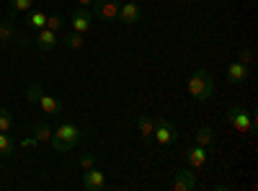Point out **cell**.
Here are the masks:
<instances>
[{
    "instance_id": "11",
    "label": "cell",
    "mask_w": 258,
    "mask_h": 191,
    "mask_svg": "<svg viewBox=\"0 0 258 191\" xmlns=\"http://www.w3.org/2000/svg\"><path fill=\"white\" fill-rule=\"evenodd\" d=\"M116 18H121L126 26L140 24V21H142V8H140V3H124V6H119V16H116Z\"/></svg>"
},
{
    "instance_id": "4",
    "label": "cell",
    "mask_w": 258,
    "mask_h": 191,
    "mask_svg": "<svg viewBox=\"0 0 258 191\" xmlns=\"http://www.w3.org/2000/svg\"><path fill=\"white\" fill-rule=\"evenodd\" d=\"M225 119H227V124L232 126L235 132H243V135H253L255 132V119H253L250 111L243 109V106H230Z\"/></svg>"
},
{
    "instance_id": "26",
    "label": "cell",
    "mask_w": 258,
    "mask_h": 191,
    "mask_svg": "<svg viewBox=\"0 0 258 191\" xmlns=\"http://www.w3.org/2000/svg\"><path fill=\"white\" fill-rule=\"evenodd\" d=\"M78 3H80V6H85V8H91V6H93V0H78Z\"/></svg>"
},
{
    "instance_id": "1",
    "label": "cell",
    "mask_w": 258,
    "mask_h": 191,
    "mask_svg": "<svg viewBox=\"0 0 258 191\" xmlns=\"http://www.w3.org/2000/svg\"><path fill=\"white\" fill-rule=\"evenodd\" d=\"M80 140H83V132L78 130V124L64 121V124L57 126V130H52V140H49V145L54 147V153H70L73 147H78Z\"/></svg>"
},
{
    "instance_id": "2",
    "label": "cell",
    "mask_w": 258,
    "mask_h": 191,
    "mask_svg": "<svg viewBox=\"0 0 258 191\" xmlns=\"http://www.w3.org/2000/svg\"><path fill=\"white\" fill-rule=\"evenodd\" d=\"M186 91H188V96H191L194 101L204 103V101H209V98L214 96V80H212V75H209L207 70H194V73L188 75Z\"/></svg>"
},
{
    "instance_id": "7",
    "label": "cell",
    "mask_w": 258,
    "mask_h": 191,
    "mask_svg": "<svg viewBox=\"0 0 258 191\" xmlns=\"http://www.w3.org/2000/svg\"><path fill=\"white\" fill-rule=\"evenodd\" d=\"M93 11L91 8H75L73 11V18H70V24H73V31H78V34H85L91 26H93Z\"/></svg>"
},
{
    "instance_id": "10",
    "label": "cell",
    "mask_w": 258,
    "mask_h": 191,
    "mask_svg": "<svg viewBox=\"0 0 258 191\" xmlns=\"http://www.w3.org/2000/svg\"><path fill=\"white\" fill-rule=\"evenodd\" d=\"M186 155V160H188V165L191 168H204L207 165V160H209V147H202V145H194V147H188V150L183 153Z\"/></svg>"
},
{
    "instance_id": "22",
    "label": "cell",
    "mask_w": 258,
    "mask_h": 191,
    "mask_svg": "<svg viewBox=\"0 0 258 191\" xmlns=\"http://www.w3.org/2000/svg\"><path fill=\"white\" fill-rule=\"evenodd\" d=\"M34 3L36 0H11V8H13V13H29L34 8Z\"/></svg>"
},
{
    "instance_id": "12",
    "label": "cell",
    "mask_w": 258,
    "mask_h": 191,
    "mask_svg": "<svg viewBox=\"0 0 258 191\" xmlns=\"http://www.w3.org/2000/svg\"><path fill=\"white\" fill-rule=\"evenodd\" d=\"M250 70L248 65H243V62H230L227 65V80L232 83V86H243V83L248 80Z\"/></svg>"
},
{
    "instance_id": "21",
    "label": "cell",
    "mask_w": 258,
    "mask_h": 191,
    "mask_svg": "<svg viewBox=\"0 0 258 191\" xmlns=\"http://www.w3.org/2000/svg\"><path fill=\"white\" fill-rule=\"evenodd\" d=\"M13 114L8 109H0V132H11L13 130Z\"/></svg>"
},
{
    "instance_id": "19",
    "label": "cell",
    "mask_w": 258,
    "mask_h": 191,
    "mask_svg": "<svg viewBox=\"0 0 258 191\" xmlns=\"http://www.w3.org/2000/svg\"><path fill=\"white\" fill-rule=\"evenodd\" d=\"M31 132H34V140H36L39 145H47V142L52 140V126H49V124H36Z\"/></svg>"
},
{
    "instance_id": "8",
    "label": "cell",
    "mask_w": 258,
    "mask_h": 191,
    "mask_svg": "<svg viewBox=\"0 0 258 191\" xmlns=\"http://www.w3.org/2000/svg\"><path fill=\"white\" fill-rule=\"evenodd\" d=\"M83 188L85 191H103L106 188V173L98 171V168H88V171H83Z\"/></svg>"
},
{
    "instance_id": "23",
    "label": "cell",
    "mask_w": 258,
    "mask_h": 191,
    "mask_svg": "<svg viewBox=\"0 0 258 191\" xmlns=\"http://www.w3.org/2000/svg\"><path fill=\"white\" fill-rule=\"evenodd\" d=\"M44 29H49V31H59V29H64V21H62L59 16H49V13H47V24H44Z\"/></svg>"
},
{
    "instance_id": "6",
    "label": "cell",
    "mask_w": 258,
    "mask_h": 191,
    "mask_svg": "<svg viewBox=\"0 0 258 191\" xmlns=\"http://www.w3.org/2000/svg\"><path fill=\"white\" fill-rule=\"evenodd\" d=\"M173 191H197L199 188V178L194 173V168H181L173 176V183H170Z\"/></svg>"
},
{
    "instance_id": "16",
    "label": "cell",
    "mask_w": 258,
    "mask_h": 191,
    "mask_svg": "<svg viewBox=\"0 0 258 191\" xmlns=\"http://www.w3.org/2000/svg\"><path fill=\"white\" fill-rule=\"evenodd\" d=\"M214 140H217V135H214L212 126H199V130H197V145H202V147H212Z\"/></svg>"
},
{
    "instance_id": "24",
    "label": "cell",
    "mask_w": 258,
    "mask_h": 191,
    "mask_svg": "<svg viewBox=\"0 0 258 191\" xmlns=\"http://www.w3.org/2000/svg\"><path fill=\"white\" fill-rule=\"evenodd\" d=\"M238 62H243V65H250V62H253V52H250L248 47H240V49H238Z\"/></svg>"
},
{
    "instance_id": "5",
    "label": "cell",
    "mask_w": 258,
    "mask_h": 191,
    "mask_svg": "<svg viewBox=\"0 0 258 191\" xmlns=\"http://www.w3.org/2000/svg\"><path fill=\"white\" fill-rule=\"evenodd\" d=\"M153 140L158 145H173L178 140V132H176V124L173 121H165V119H155V130H153Z\"/></svg>"
},
{
    "instance_id": "13",
    "label": "cell",
    "mask_w": 258,
    "mask_h": 191,
    "mask_svg": "<svg viewBox=\"0 0 258 191\" xmlns=\"http://www.w3.org/2000/svg\"><path fill=\"white\" fill-rule=\"evenodd\" d=\"M153 130H155V119L153 116H147V114H140L137 116V135L145 145L153 142Z\"/></svg>"
},
{
    "instance_id": "15",
    "label": "cell",
    "mask_w": 258,
    "mask_h": 191,
    "mask_svg": "<svg viewBox=\"0 0 258 191\" xmlns=\"http://www.w3.org/2000/svg\"><path fill=\"white\" fill-rule=\"evenodd\" d=\"M18 36H16V29H13V24L11 21H3L0 18V44H11V41H16Z\"/></svg>"
},
{
    "instance_id": "17",
    "label": "cell",
    "mask_w": 258,
    "mask_h": 191,
    "mask_svg": "<svg viewBox=\"0 0 258 191\" xmlns=\"http://www.w3.org/2000/svg\"><path fill=\"white\" fill-rule=\"evenodd\" d=\"M26 24H29L31 29H44V24H47V13H44V11L31 8V11H29V16H26Z\"/></svg>"
},
{
    "instance_id": "25",
    "label": "cell",
    "mask_w": 258,
    "mask_h": 191,
    "mask_svg": "<svg viewBox=\"0 0 258 191\" xmlns=\"http://www.w3.org/2000/svg\"><path fill=\"white\" fill-rule=\"evenodd\" d=\"M93 165H96V155L88 153V155L80 158V168H83V171H88V168H93Z\"/></svg>"
},
{
    "instance_id": "9",
    "label": "cell",
    "mask_w": 258,
    "mask_h": 191,
    "mask_svg": "<svg viewBox=\"0 0 258 191\" xmlns=\"http://www.w3.org/2000/svg\"><path fill=\"white\" fill-rule=\"evenodd\" d=\"M93 16L111 21L119 16V0H93Z\"/></svg>"
},
{
    "instance_id": "18",
    "label": "cell",
    "mask_w": 258,
    "mask_h": 191,
    "mask_svg": "<svg viewBox=\"0 0 258 191\" xmlns=\"http://www.w3.org/2000/svg\"><path fill=\"white\" fill-rule=\"evenodd\" d=\"M62 44L68 47V49H73V52H78V49H83V47H85V39H83V34H78V31H70L68 36L62 39Z\"/></svg>"
},
{
    "instance_id": "3",
    "label": "cell",
    "mask_w": 258,
    "mask_h": 191,
    "mask_svg": "<svg viewBox=\"0 0 258 191\" xmlns=\"http://www.w3.org/2000/svg\"><path fill=\"white\" fill-rule=\"evenodd\" d=\"M24 96H26L31 103H39V109L44 111V114H49V116H54V114H59V111H62V101H59L57 96L44 93V91H41V86H36V83L26 86Z\"/></svg>"
},
{
    "instance_id": "14",
    "label": "cell",
    "mask_w": 258,
    "mask_h": 191,
    "mask_svg": "<svg viewBox=\"0 0 258 191\" xmlns=\"http://www.w3.org/2000/svg\"><path fill=\"white\" fill-rule=\"evenodd\" d=\"M36 47H39L41 52H52V49H57V31L39 29V34H36Z\"/></svg>"
},
{
    "instance_id": "27",
    "label": "cell",
    "mask_w": 258,
    "mask_h": 191,
    "mask_svg": "<svg viewBox=\"0 0 258 191\" xmlns=\"http://www.w3.org/2000/svg\"><path fill=\"white\" fill-rule=\"evenodd\" d=\"M181 3H191V0H181Z\"/></svg>"
},
{
    "instance_id": "20",
    "label": "cell",
    "mask_w": 258,
    "mask_h": 191,
    "mask_svg": "<svg viewBox=\"0 0 258 191\" xmlns=\"http://www.w3.org/2000/svg\"><path fill=\"white\" fill-rule=\"evenodd\" d=\"M13 153H16V142L11 140L8 132H0V155H3V158H11Z\"/></svg>"
}]
</instances>
